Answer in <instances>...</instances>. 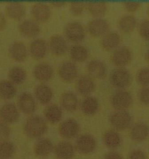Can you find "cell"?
<instances>
[{"instance_id": "1", "label": "cell", "mask_w": 149, "mask_h": 159, "mask_svg": "<svg viewBox=\"0 0 149 159\" xmlns=\"http://www.w3.org/2000/svg\"><path fill=\"white\" fill-rule=\"evenodd\" d=\"M47 130V125L43 118L39 116H33L27 120L24 131L27 136L36 138L42 136Z\"/></svg>"}, {"instance_id": "2", "label": "cell", "mask_w": 149, "mask_h": 159, "mask_svg": "<svg viewBox=\"0 0 149 159\" xmlns=\"http://www.w3.org/2000/svg\"><path fill=\"white\" fill-rule=\"evenodd\" d=\"M110 81L111 85L117 89H127L131 84L132 76L129 71L119 67L112 71L110 74Z\"/></svg>"}, {"instance_id": "3", "label": "cell", "mask_w": 149, "mask_h": 159, "mask_svg": "<svg viewBox=\"0 0 149 159\" xmlns=\"http://www.w3.org/2000/svg\"><path fill=\"white\" fill-rule=\"evenodd\" d=\"M132 102L131 93L123 90L115 92L111 98V105L117 111H126L131 106Z\"/></svg>"}, {"instance_id": "4", "label": "cell", "mask_w": 149, "mask_h": 159, "mask_svg": "<svg viewBox=\"0 0 149 159\" xmlns=\"http://www.w3.org/2000/svg\"><path fill=\"white\" fill-rule=\"evenodd\" d=\"M110 124L115 129L124 130L131 124L132 117L126 111H117L110 117Z\"/></svg>"}, {"instance_id": "5", "label": "cell", "mask_w": 149, "mask_h": 159, "mask_svg": "<svg viewBox=\"0 0 149 159\" xmlns=\"http://www.w3.org/2000/svg\"><path fill=\"white\" fill-rule=\"evenodd\" d=\"M64 33L66 37L74 43H80L85 38V30L83 26L78 22H70L66 25Z\"/></svg>"}, {"instance_id": "6", "label": "cell", "mask_w": 149, "mask_h": 159, "mask_svg": "<svg viewBox=\"0 0 149 159\" xmlns=\"http://www.w3.org/2000/svg\"><path fill=\"white\" fill-rule=\"evenodd\" d=\"M0 119L6 124H11L18 121L19 113L18 108L13 103H8L0 108Z\"/></svg>"}, {"instance_id": "7", "label": "cell", "mask_w": 149, "mask_h": 159, "mask_svg": "<svg viewBox=\"0 0 149 159\" xmlns=\"http://www.w3.org/2000/svg\"><path fill=\"white\" fill-rule=\"evenodd\" d=\"M78 68L73 62L66 61L64 62L59 67L58 74L64 81L70 83L78 76Z\"/></svg>"}, {"instance_id": "8", "label": "cell", "mask_w": 149, "mask_h": 159, "mask_svg": "<svg viewBox=\"0 0 149 159\" xmlns=\"http://www.w3.org/2000/svg\"><path fill=\"white\" fill-rule=\"evenodd\" d=\"M111 59L117 66L122 67L127 66L131 61V51L125 47L116 49L112 55Z\"/></svg>"}, {"instance_id": "9", "label": "cell", "mask_w": 149, "mask_h": 159, "mask_svg": "<svg viewBox=\"0 0 149 159\" xmlns=\"http://www.w3.org/2000/svg\"><path fill=\"white\" fill-rule=\"evenodd\" d=\"M18 105L19 109L26 115L33 114L36 109L35 100L31 93H22L19 95Z\"/></svg>"}, {"instance_id": "10", "label": "cell", "mask_w": 149, "mask_h": 159, "mask_svg": "<svg viewBox=\"0 0 149 159\" xmlns=\"http://www.w3.org/2000/svg\"><path fill=\"white\" fill-rule=\"evenodd\" d=\"M96 146L95 139L90 135L85 134L79 137L76 141V147L80 153L83 154L90 153Z\"/></svg>"}, {"instance_id": "11", "label": "cell", "mask_w": 149, "mask_h": 159, "mask_svg": "<svg viewBox=\"0 0 149 159\" xmlns=\"http://www.w3.org/2000/svg\"><path fill=\"white\" fill-rule=\"evenodd\" d=\"M79 131L78 122L73 119H67L62 123L59 127L60 134L65 138H72L75 137Z\"/></svg>"}, {"instance_id": "12", "label": "cell", "mask_w": 149, "mask_h": 159, "mask_svg": "<svg viewBox=\"0 0 149 159\" xmlns=\"http://www.w3.org/2000/svg\"><path fill=\"white\" fill-rule=\"evenodd\" d=\"M51 9L48 5L44 3H36L31 9V15L36 22H47L51 16Z\"/></svg>"}, {"instance_id": "13", "label": "cell", "mask_w": 149, "mask_h": 159, "mask_svg": "<svg viewBox=\"0 0 149 159\" xmlns=\"http://www.w3.org/2000/svg\"><path fill=\"white\" fill-rule=\"evenodd\" d=\"M108 29V23L101 18L93 20L88 25V30L90 34L92 36L97 37L105 35Z\"/></svg>"}, {"instance_id": "14", "label": "cell", "mask_w": 149, "mask_h": 159, "mask_svg": "<svg viewBox=\"0 0 149 159\" xmlns=\"http://www.w3.org/2000/svg\"><path fill=\"white\" fill-rule=\"evenodd\" d=\"M49 47L51 52L56 56H61L65 53L68 49L67 43L61 35H53L49 42Z\"/></svg>"}, {"instance_id": "15", "label": "cell", "mask_w": 149, "mask_h": 159, "mask_svg": "<svg viewBox=\"0 0 149 159\" xmlns=\"http://www.w3.org/2000/svg\"><path fill=\"white\" fill-rule=\"evenodd\" d=\"M20 33L29 38L35 37L39 34L40 27L35 20L27 19L23 21L19 26Z\"/></svg>"}, {"instance_id": "16", "label": "cell", "mask_w": 149, "mask_h": 159, "mask_svg": "<svg viewBox=\"0 0 149 159\" xmlns=\"http://www.w3.org/2000/svg\"><path fill=\"white\" fill-rule=\"evenodd\" d=\"M87 69L90 75L98 79H103L107 73V68L104 63L97 59L92 60L88 63Z\"/></svg>"}, {"instance_id": "17", "label": "cell", "mask_w": 149, "mask_h": 159, "mask_svg": "<svg viewBox=\"0 0 149 159\" xmlns=\"http://www.w3.org/2000/svg\"><path fill=\"white\" fill-rule=\"evenodd\" d=\"M53 67L47 63H42L36 65L33 69V75L40 81H47L53 77Z\"/></svg>"}, {"instance_id": "18", "label": "cell", "mask_w": 149, "mask_h": 159, "mask_svg": "<svg viewBox=\"0 0 149 159\" xmlns=\"http://www.w3.org/2000/svg\"><path fill=\"white\" fill-rule=\"evenodd\" d=\"M9 52L11 57L18 62L25 61L27 56L26 47L23 43L15 42L9 47Z\"/></svg>"}, {"instance_id": "19", "label": "cell", "mask_w": 149, "mask_h": 159, "mask_svg": "<svg viewBox=\"0 0 149 159\" xmlns=\"http://www.w3.org/2000/svg\"><path fill=\"white\" fill-rule=\"evenodd\" d=\"M47 51V45L43 39H36L30 45V52L31 57L36 59H41L46 56Z\"/></svg>"}, {"instance_id": "20", "label": "cell", "mask_w": 149, "mask_h": 159, "mask_svg": "<svg viewBox=\"0 0 149 159\" xmlns=\"http://www.w3.org/2000/svg\"><path fill=\"white\" fill-rule=\"evenodd\" d=\"M95 84L92 79L88 76H82L76 83V89L78 93L83 96H88L93 92Z\"/></svg>"}, {"instance_id": "21", "label": "cell", "mask_w": 149, "mask_h": 159, "mask_svg": "<svg viewBox=\"0 0 149 159\" xmlns=\"http://www.w3.org/2000/svg\"><path fill=\"white\" fill-rule=\"evenodd\" d=\"M35 94L38 101L43 105L49 103L53 97L52 89L45 84H40L37 86L35 90Z\"/></svg>"}, {"instance_id": "22", "label": "cell", "mask_w": 149, "mask_h": 159, "mask_svg": "<svg viewBox=\"0 0 149 159\" xmlns=\"http://www.w3.org/2000/svg\"><path fill=\"white\" fill-rule=\"evenodd\" d=\"M25 6L20 2L9 3L6 7V13L9 18L13 20H20L25 15Z\"/></svg>"}, {"instance_id": "23", "label": "cell", "mask_w": 149, "mask_h": 159, "mask_svg": "<svg viewBox=\"0 0 149 159\" xmlns=\"http://www.w3.org/2000/svg\"><path fill=\"white\" fill-rule=\"evenodd\" d=\"M55 153L60 159H70L74 154V146L68 142H60L55 148Z\"/></svg>"}, {"instance_id": "24", "label": "cell", "mask_w": 149, "mask_h": 159, "mask_svg": "<svg viewBox=\"0 0 149 159\" xmlns=\"http://www.w3.org/2000/svg\"><path fill=\"white\" fill-rule=\"evenodd\" d=\"M121 43V37L115 32L106 33L101 40V45L107 51L114 50L118 47Z\"/></svg>"}, {"instance_id": "25", "label": "cell", "mask_w": 149, "mask_h": 159, "mask_svg": "<svg viewBox=\"0 0 149 159\" xmlns=\"http://www.w3.org/2000/svg\"><path fill=\"white\" fill-rule=\"evenodd\" d=\"M60 102L64 109L68 111H76L78 105V99L74 93L66 92L62 95Z\"/></svg>"}, {"instance_id": "26", "label": "cell", "mask_w": 149, "mask_h": 159, "mask_svg": "<svg viewBox=\"0 0 149 159\" xmlns=\"http://www.w3.org/2000/svg\"><path fill=\"white\" fill-rule=\"evenodd\" d=\"M149 135V128L147 124L143 123H138L135 124L131 129V136L135 141H143Z\"/></svg>"}, {"instance_id": "27", "label": "cell", "mask_w": 149, "mask_h": 159, "mask_svg": "<svg viewBox=\"0 0 149 159\" xmlns=\"http://www.w3.org/2000/svg\"><path fill=\"white\" fill-rule=\"evenodd\" d=\"M44 115L49 122L55 124L61 120L62 111L61 108L58 105L52 104L46 107L44 111Z\"/></svg>"}, {"instance_id": "28", "label": "cell", "mask_w": 149, "mask_h": 159, "mask_svg": "<svg viewBox=\"0 0 149 159\" xmlns=\"http://www.w3.org/2000/svg\"><path fill=\"white\" fill-rule=\"evenodd\" d=\"M17 89L14 84L9 81H0V99L7 101L12 99L16 95Z\"/></svg>"}, {"instance_id": "29", "label": "cell", "mask_w": 149, "mask_h": 159, "mask_svg": "<svg viewBox=\"0 0 149 159\" xmlns=\"http://www.w3.org/2000/svg\"><path fill=\"white\" fill-rule=\"evenodd\" d=\"M99 106V102L96 98L88 97L81 103V110L84 115L92 116L96 113Z\"/></svg>"}, {"instance_id": "30", "label": "cell", "mask_w": 149, "mask_h": 159, "mask_svg": "<svg viewBox=\"0 0 149 159\" xmlns=\"http://www.w3.org/2000/svg\"><path fill=\"white\" fill-rule=\"evenodd\" d=\"M53 143L48 139H41L36 144L35 152L40 157H46L53 151Z\"/></svg>"}, {"instance_id": "31", "label": "cell", "mask_w": 149, "mask_h": 159, "mask_svg": "<svg viewBox=\"0 0 149 159\" xmlns=\"http://www.w3.org/2000/svg\"><path fill=\"white\" fill-rule=\"evenodd\" d=\"M70 55L74 62H82L88 59L89 52L84 47L80 45H75L70 49Z\"/></svg>"}, {"instance_id": "32", "label": "cell", "mask_w": 149, "mask_h": 159, "mask_svg": "<svg viewBox=\"0 0 149 159\" xmlns=\"http://www.w3.org/2000/svg\"><path fill=\"white\" fill-rule=\"evenodd\" d=\"M8 77L12 84L20 85L26 80V72L22 67H14L9 70Z\"/></svg>"}, {"instance_id": "33", "label": "cell", "mask_w": 149, "mask_h": 159, "mask_svg": "<svg viewBox=\"0 0 149 159\" xmlns=\"http://www.w3.org/2000/svg\"><path fill=\"white\" fill-rule=\"evenodd\" d=\"M137 25L136 18L132 15L123 16L119 21V29L125 33H130L135 30Z\"/></svg>"}, {"instance_id": "34", "label": "cell", "mask_w": 149, "mask_h": 159, "mask_svg": "<svg viewBox=\"0 0 149 159\" xmlns=\"http://www.w3.org/2000/svg\"><path fill=\"white\" fill-rule=\"evenodd\" d=\"M86 5L89 12L96 19L104 16L107 10V4L104 2H90Z\"/></svg>"}, {"instance_id": "35", "label": "cell", "mask_w": 149, "mask_h": 159, "mask_svg": "<svg viewBox=\"0 0 149 159\" xmlns=\"http://www.w3.org/2000/svg\"><path fill=\"white\" fill-rule=\"evenodd\" d=\"M105 145L110 148H116L121 143V138L118 133L113 130H109L104 135Z\"/></svg>"}, {"instance_id": "36", "label": "cell", "mask_w": 149, "mask_h": 159, "mask_svg": "<svg viewBox=\"0 0 149 159\" xmlns=\"http://www.w3.org/2000/svg\"><path fill=\"white\" fill-rule=\"evenodd\" d=\"M15 153V146L10 142H0V159H11Z\"/></svg>"}, {"instance_id": "37", "label": "cell", "mask_w": 149, "mask_h": 159, "mask_svg": "<svg viewBox=\"0 0 149 159\" xmlns=\"http://www.w3.org/2000/svg\"><path fill=\"white\" fill-rule=\"evenodd\" d=\"M137 83L143 86L147 87L149 83V70L148 67H143L139 71L136 75Z\"/></svg>"}, {"instance_id": "38", "label": "cell", "mask_w": 149, "mask_h": 159, "mask_svg": "<svg viewBox=\"0 0 149 159\" xmlns=\"http://www.w3.org/2000/svg\"><path fill=\"white\" fill-rule=\"evenodd\" d=\"M86 4L84 2H71L70 4V11L71 13L74 16H80L83 12Z\"/></svg>"}, {"instance_id": "39", "label": "cell", "mask_w": 149, "mask_h": 159, "mask_svg": "<svg viewBox=\"0 0 149 159\" xmlns=\"http://www.w3.org/2000/svg\"><path fill=\"white\" fill-rule=\"evenodd\" d=\"M149 22L148 20H144L139 26V33L140 36L146 41L149 40Z\"/></svg>"}, {"instance_id": "40", "label": "cell", "mask_w": 149, "mask_h": 159, "mask_svg": "<svg viewBox=\"0 0 149 159\" xmlns=\"http://www.w3.org/2000/svg\"><path fill=\"white\" fill-rule=\"evenodd\" d=\"M11 134V129L7 124L0 121V142L7 141Z\"/></svg>"}, {"instance_id": "41", "label": "cell", "mask_w": 149, "mask_h": 159, "mask_svg": "<svg viewBox=\"0 0 149 159\" xmlns=\"http://www.w3.org/2000/svg\"><path fill=\"white\" fill-rule=\"evenodd\" d=\"M138 97L142 104L145 105H149V89L148 87H143L140 89L138 93Z\"/></svg>"}, {"instance_id": "42", "label": "cell", "mask_w": 149, "mask_h": 159, "mask_svg": "<svg viewBox=\"0 0 149 159\" xmlns=\"http://www.w3.org/2000/svg\"><path fill=\"white\" fill-rule=\"evenodd\" d=\"M141 6V4L138 2H125L123 3V7L126 10L130 12H136Z\"/></svg>"}, {"instance_id": "43", "label": "cell", "mask_w": 149, "mask_h": 159, "mask_svg": "<svg viewBox=\"0 0 149 159\" xmlns=\"http://www.w3.org/2000/svg\"><path fill=\"white\" fill-rule=\"evenodd\" d=\"M129 159H147L146 155L145 153L140 150L132 151L129 155Z\"/></svg>"}, {"instance_id": "44", "label": "cell", "mask_w": 149, "mask_h": 159, "mask_svg": "<svg viewBox=\"0 0 149 159\" xmlns=\"http://www.w3.org/2000/svg\"><path fill=\"white\" fill-rule=\"evenodd\" d=\"M104 159H123V157L117 152H110L106 155Z\"/></svg>"}, {"instance_id": "45", "label": "cell", "mask_w": 149, "mask_h": 159, "mask_svg": "<svg viewBox=\"0 0 149 159\" xmlns=\"http://www.w3.org/2000/svg\"><path fill=\"white\" fill-rule=\"evenodd\" d=\"M7 25L6 19L4 16L0 13V31L4 30Z\"/></svg>"}, {"instance_id": "46", "label": "cell", "mask_w": 149, "mask_h": 159, "mask_svg": "<svg viewBox=\"0 0 149 159\" xmlns=\"http://www.w3.org/2000/svg\"><path fill=\"white\" fill-rule=\"evenodd\" d=\"M51 4L54 7H55V8H61L64 5H65L66 3L64 2H54L51 3Z\"/></svg>"}]
</instances>
